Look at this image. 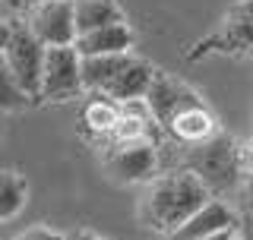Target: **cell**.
I'll use <instances>...</instances> for the list:
<instances>
[{
	"label": "cell",
	"mask_w": 253,
	"mask_h": 240,
	"mask_svg": "<svg viewBox=\"0 0 253 240\" xmlns=\"http://www.w3.org/2000/svg\"><path fill=\"white\" fill-rule=\"evenodd\" d=\"M79 73H83V89L89 95L111 98L114 105H130V101L146 98L155 67L136 57L133 51H126V54H111V57H85Z\"/></svg>",
	"instance_id": "7a4b0ae2"
},
{
	"label": "cell",
	"mask_w": 253,
	"mask_h": 240,
	"mask_svg": "<svg viewBox=\"0 0 253 240\" xmlns=\"http://www.w3.org/2000/svg\"><path fill=\"white\" fill-rule=\"evenodd\" d=\"M237 215L228 202L221 199H209L200 212H193L190 218L180 225L168 240H209L218 234H228V231H237Z\"/></svg>",
	"instance_id": "30bf717a"
},
{
	"label": "cell",
	"mask_w": 253,
	"mask_h": 240,
	"mask_svg": "<svg viewBox=\"0 0 253 240\" xmlns=\"http://www.w3.org/2000/svg\"><path fill=\"white\" fill-rule=\"evenodd\" d=\"M237 196H241V215L253 218V174H244L241 187H237Z\"/></svg>",
	"instance_id": "2e32d148"
},
{
	"label": "cell",
	"mask_w": 253,
	"mask_h": 240,
	"mask_svg": "<svg viewBox=\"0 0 253 240\" xmlns=\"http://www.w3.org/2000/svg\"><path fill=\"white\" fill-rule=\"evenodd\" d=\"M6 6H13V10H19V13H29V10H35L38 3H44V0H3Z\"/></svg>",
	"instance_id": "ffe728a7"
},
{
	"label": "cell",
	"mask_w": 253,
	"mask_h": 240,
	"mask_svg": "<svg viewBox=\"0 0 253 240\" xmlns=\"http://www.w3.org/2000/svg\"><path fill=\"white\" fill-rule=\"evenodd\" d=\"M221 54V57H244L253 54V0H237V3L221 16V22L209 35H203L187 54L190 60Z\"/></svg>",
	"instance_id": "277c9868"
},
{
	"label": "cell",
	"mask_w": 253,
	"mask_h": 240,
	"mask_svg": "<svg viewBox=\"0 0 253 240\" xmlns=\"http://www.w3.org/2000/svg\"><path fill=\"white\" fill-rule=\"evenodd\" d=\"M184 171H190L196 180L206 187V193L212 199H221L228 193H237L244 180L241 161H237V142L228 133H215L206 142L187 146L184 155Z\"/></svg>",
	"instance_id": "3957f363"
},
{
	"label": "cell",
	"mask_w": 253,
	"mask_h": 240,
	"mask_svg": "<svg viewBox=\"0 0 253 240\" xmlns=\"http://www.w3.org/2000/svg\"><path fill=\"white\" fill-rule=\"evenodd\" d=\"M234 234L241 240H253V218H250V215H241V218H237V231H234Z\"/></svg>",
	"instance_id": "d6986e66"
},
{
	"label": "cell",
	"mask_w": 253,
	"mask_h": 240,
	"mask_svg": "<svg viewBox=\"0 0 253 240\" xmlns=\"http://www.w3.org/2000/svg\"><path fill=\"white\" fill-rule=\"evenodd\" d=\"M209 193L190 171L177 167L171 174L152 177L146 193L139 199V221L155 234L171 237L193 212H200L209 202Z\"/></svg>",
	"instance_id": "6da1fadb"
},
{
	"label": "cell",
	"mask_w": 253,
	"mask_h": 240,
	"mask_svg": "<svg viewBox=\"0 0 253 240\" xmlns=\"http://www.w3.org/2000/svg\"><path fill=\"white\" fill-rule=\"evenodd\" d=\"M231 234H234V231H228V234H218V237H209V240H231Z\"/></svg>",
	"instance_id": "7402d4cb"
},
{
	"label": "cell",
	"mask_w": 253,
	"mask_h": 240,
	"mask_svg": "<svg viewBox=\"0 0 253 240\" xmlns=\"http://www.w3.org/2000/svg\"><path fill=\"white\" fill-rule=\"evenodd\" d=\"M108 174L117 183H142L152 180L158 171V146L155 142H121V146H105Z\"/></svg>",
	"instance_id": "9c48e42d"
},
{
	"label": "cell",
	"mask_w": 253,
	"mask_h": 240,
	"mask_svg": "<svg viewBox=\"0 0 253 240\" xmlns=\"http://www.w3.org/2000/svg\"><path fill=\"white\" fill-rule=\"evenodd\" d=\"M26 105H32V101L19 92L16 79L10 76L3 57H0V111H19V108H26Z\"/></svg>",
	"instance_id": "9a60e30c"
},
{
	"label": "cell",
	"mask_w": 253,
	"mask_h": 240,
	"mask_svg": "<svg viewBox=\"0 0 253 240\" xmlns=\"http://www.w3.org/2000/svg\"><path fill=\"white\" fill-rule=\"evenodd\" d=\"M22 22L42 47H73L76 41L73 0H44L26 13Z\"/></svg>",
	"instance_id": "52a82bcc"
},
{
	"label": "cell",
	"mask_w": 253,
	"mask_h": 240,
	"mask_svg": "<svg viewBox=\"0 0 253 240\" xmlns=\"http://www.w3.org/2000/svg\"><path fill=\"white\" fill-rule=\"evenodd\" d=\"M142 101H146L149 114H152V120H155V126H158V130H165V126H168L180 111H187V108H193L196 101H203V95L196 92V89H190L184 79L155 70L152 85H149V92H146V98H142Z\"/></svg>",
	"instance_id": "ba28073f"
},
{
	"label": "cell",
	"mask_w": 253,
	"mask_h": 240,
	"mask_svg": "<svg viewBox=\"0 0 253 240\" xmlns=\"http://www.w3.org/2000/svg\"><path fill=\"white\" fill-rule=\"evenodd\" d=\"M237 161H241L244 174H253V136H247L244 142H237Z\"/></svg>",
	"instance_id": "e0dca14e"
},
{
	"label": "cell",
	"mask_w": 253,
	"mask_h": 240,
	"mask_svg": "<svg viewBox=\"0 0 253 240\" xmlns=\"http://www.w3.org/2000/svg\"><path fill=\"white\" fill-rule=\"evenodd\" d=\"M83 60L73 47H44L42 63V85H38V101H70L79 98L83 89Z\"/></svg>",
	"instance_id": "8992f818"
},
{
	"label": "cell",
	"mask_w": 253,
	"mask_h": 240,
	"mask_svg": "<svg viewBox=\"0 0 253 240\" xmlns=\"http://www.w3.org/2000/svg\"><path fill=\"white\" fill-rule=\"evenodd\" d=\"M29 202V183L16 171H0V225L13 221Z\"/></svg>",
	"instance_id": "5bb4252c"
},
{
	"label": "cell",
	"mask_w": 253,
	"mask_h": 240,
	"mask_svg": "<svg viewBox=\"0 0 253 240\" xmlns=\"http://www.w3.org/2000/svg\"><path fill=\"white\" fill-rule=\"evenodd\" d=\"M3 63L16 79L19 92L29 101H38V85H42V63H44V47L35 41V35L26 29V22H10V38L3 44Z\"/></svg>",
	"instance_id": "5b68a950"
},
{
	"label": "cell",
	"mask_w": 253,
	"mask_h": 240,
	"mask_svg": "<svg viewBox=\"0 0 253 240\" xmlns=\"http://www.w3.org/2000/svg\"><path fill=\"white\" fill-rule=\"evenodd\" d=\"M6 38H10V22L0 16V54H3V44H6Z\"/></svg>",
	"instance_id": "44dd1931"
},
{
	"label": "cell",
	"mask_w": 253,
	"mask_h": 240,
	"mask_svg": "<svg viewBox=\"0 0 253 240\" xmlns=\"http://www.w3.org/2000/svg\"><path fill=\"white\" fill-rule=\"evenodd\" d=\"M117 120H121V105H114L111 98L92 95L83 105V126H85V133L98 142H108V136L114 133Z\"/></svg>",
	"instance_id": "4fadbf2b"
},
{
	"label": "cell",
	"mask_w": 253,
	"mask_h": 240,
	"mask_svg": "<svg viewBox=\"0 0 253 240\" xmlns=\"http://www.w3.org/2000/svg\"><path fill=\"white\" fill-rule=\"evenodd\" d=\"M73 51L79 57H111V54H126L133 51V29L126 26H108L98 32H85V35H76Z\"/></svg>",
	"instance_id": "8fae6325"
},
{
	"label": "cell",
	"mask_w": 253,
	"mask_h": 240,
	"mask_svg": "<svg viewBox=\"0 0 253 240\" xmlns=\"http://www.w3.org/2000/svg\"><path fill=\"white\" fill-rule=\"evenodd\" d=\"M13 240H63V234H57V231H51V228H29Z\"/></svg>",
	"instance_id": "ac0fdd59"
},
{
	"label": "cell",
	"mask_w": 253,
	"mask_h": 240,
	"mask_svg": "<svg viewBox=\"0 0 253 240\" xmlns=\"http://www.w3.org/2000/svg\"><path fill=\"white\" fill-rule=\"evenodd\" d=\"M231 240H241V237H237V234H231Z\"/></svg>",
	"instance_id": "603a6c76"
},
{
	"label": "cell",
	"mask_w": 253,
	"mask_h": 240,
	"mask_svg": "<svg viewBox=\"0 0 253 240\" xmlns=\"http://www.w3.org/2000/svg\"><path fill=\"white\" fill-rule=\"evenodd\" d=\"M73 22L76 35H85L108 26H124L126 13L117 0H73Z\"/></svg>",
	"instance_id": "7c38bea8"
}]
</instances>
